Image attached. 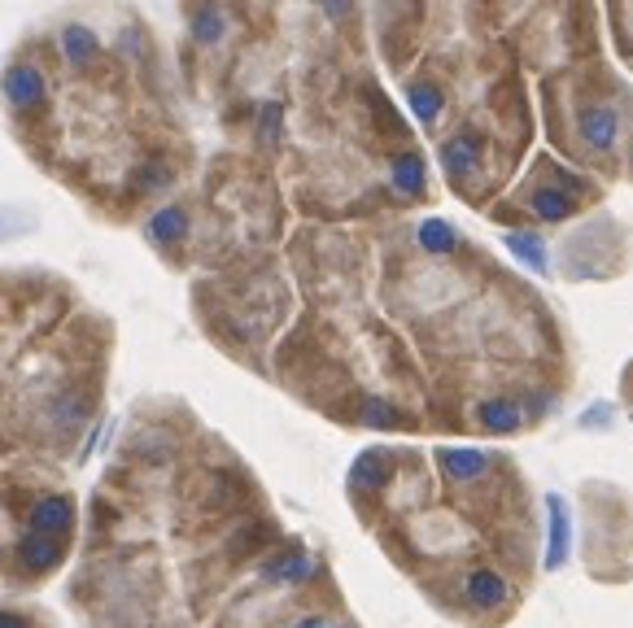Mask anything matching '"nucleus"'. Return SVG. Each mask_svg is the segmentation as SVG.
Wrapping results in <instances>:
<instances>
[{"label": "nucleus", "mask_w": 633, "mask_h": 628, "mask_svg": "<svg viewBox=\"0 0 633 628\" xmlns=\"http://www.w3.org/2000/svg\"><path fill=\"white\" fill-rule=\"evenodd\" d=\"M70 524H75V506L62 493H49V498H40L31 506V533L40 537H66Z\"/></svg>", "instance_id": "obj_2"}, {"label": "nucleus", "mask_w": 633, "mask_h": 628, "mask_svg": "<svg viewBox=\"0 0 633 628\" xmlns=\"http://www.w3.org/2000/svg\"><path fill=\"white\" fill-rule=\"evenodd\" d=\"M420 240H424L428 249H437V253H441L446 245H455V232H450L446 223H424V227H420Z\"/></svg>", "instance_id": "obj_14"}, {"label": "nucleus", "mask_w": 633, "mask_h": 628, "mask_svg": "<svg viewBox=\"0 0 633 628\" xmlns=\"http://www.w3.org/2000/svg\"><path fill=\"white\" fill-rule=\"evenodd\" d=\"M481 424H485V428H516L520 415H516V406L494 402V406H481Z\"/></svg>", "instance_id": "obj_13"}, {"label": "nucleus", "mask_w": 633, "mask_h": 628, "mask_svg": "<svg viewBox=\"0 0 633 628\" xmlns=\"http://www.w3.org/2000/svg\"><path fill=\"white\" fill-rule=\"evenodd\" d=\"M18 559L27 563V567H35V572H49V567L62 563V537H40V533L22 537Z\"/></svg>", "instance_id": "obj_3"}, {"label": "nucleus", "mask_w": 633, "mask_h": 628, "mask_svg": "<svg viewBox=\"0 0 633 628\" xmlns=\"http://www.w3.org/2000/svg\"><path fill=\"white\" fill-rule=\"evenodd\" d=\"M149 236L158 240V245H179V240L188 236V214H184V210H175V205H166V210L153 214Z\"/></svg>", "instance_id": "obj_5"}, {"label": "nucleus", "mask_w": 633, "mask_h": 628, "mask_svg": "<svg viewBox=\"0 0 633 628\" xmlns=\"http://www.w3.org/2000/svg\"><path fill=\"white\" fill-rule=\"evenodd\" d=\"M197 35H201V40H219V35H223V14H214V9H206V14H197Z\"/></svg>", "instance_id": "obj_15"}, {"label": "nucleus", "mask_w": 633, "mask_h": 628, "mask_svg": "<svg viewBox=\"0 0 633 628\" xmlns=\"http://www.w3.org/2000/svg\"><path fill=\"white\" fill-rule=\"evenodd\" d=\"M35 227V219L27 210H18V205H0V240H18L27 236Z\"/></svg>", "instance_id": "obj_10"}, {"label": "nucleus", "mask_w": 633, "mask_h": 628, "mask_svg": "<svg viewBox=\"0 0 633 628\" xmlns=\"http://www.w3.org/2000/svg\"><path fill=\"white\" fill-rule=\"evenodd\" d=\"M468 598L481 602V607H494V602L507 598V581L498 572H489V567H481V572L468 576Z\"/></svg>", "instance_id": "obj_6"}, {"label": "nucleus", "mask_w": 633, "mask_h": 628, "mask_svg": "<svg viewBox=\"0 0 633 628\" xmlns=\"http://www.w3.org/2000/svg\"><path fill=\"white\" fill-rule=\"evenodd\" d=\"M393 184L398 188H406V192H420V184H424V162L420 157H398V162H393Z\"/></svg>", "instance_id": "obj_12"}, {"label": "nucleus", "mask_w": 633, "mask_h": 628, "mask_svg": "<svg viewBox=\"0 0 633 628\" xmlns=\"http://www.w3.org/2000/svg\"><path fill=\"white\" fill-rule=\"evenodd\" d=\"M293 628H332L328 620H319V615H310V620H297Z\"/></svg>", "instance_id": "obj_18"}, {"label": "nucleus", "mask_w": 633, "mask_h": 628, "mask_svg": "<svg viewBox=\"0 0 633 628\" xmlns=\"http://www.w3.org/2000/svg\"><path fill=\"white\" fill-rule=\"evenodd\" d=\"M62 53L70 66H88L92 57H97V35L88 27H66L62 31Z\"/></svg>", "instance_id": "obj_7"}, {"label": "nucleus", "mask_w": 633, "mask_h": 628, "mask_svg": "<svg viewBox=\"0 0 633 628\" xmlns=\"http://www.w3.org/2000/svg\"><path fill=\"white\" fill-rule=\"evenodd\" d=\"M441 162H446V171L455 179H468V175L481 171V144H472V140L441 144Z\"/></svg>", "instance_id": "obj_4"}, {"label": "nucleus", "mask_w": 633, "mask_h": 628, "mask_svg": "<svg viewBox=\"0 0 633 628\" xmlns=\"http://www.w3.org/2000/svg\"><path fill=\"white\" fill-rule=\"evenodd\" d=\"M406 101H411V110L420 114V123H433L441 114V92L433 83H411V88H406Z\"/></svg>", "instance_id": "obj_9"}, {"label": "nucleus", "mask_w": 633, "mask_h": 628, "mask_svg": "<svg viewBox=\"0 0 633 628\" xmlns=\"http://www.w3.org/2000/svg\"><path fill=\"white\" fill-rule=\"evenodd\" d=\"M363 419H367V424H376V428H393V424H398V415H393L385 402H367L363 406Z\"/></svg>", "instance_id": "obj_16"}, {"label": "nucleus", "mask_w": 633, "mask_h": 628, "mask_svg": "<svg viewBox=\"0 0 633 628\" xmlns=\"http://www.w3.org/2000/svg\"><path fill=\"white\" fill-rule=\"evenodd\" d=\"M485 467H489V458L476 454V450H446L441 454V471L455 480H472V476H481Z\"/></svg>", "instance_id": "obj_8"}, {"label": "nucleus", "mask_w": 633, "mask_h": 628, "mask_svg": "<svg viewBox=\"0 0 633 628\" xmlns=\"http://www.w3.org/2000/svg\"><path fill=\"white\" fill-rule=\"evenodd\" d=\"M310 572H315V567H310L306 554H289V559H276V563L267 567L271 581H306Z\"/></svg>", "instance_id": "obj_11"}, {"label": "nucleus", "mask_w": 633, "mask_h": 628, "mask_svg": "<svg viewBox=\"0 0 633 628\" xmlns=\"http://www.w3.org/2000/svg\"><path fill=\"white\" fill-rule=\"evenodd\" d=\"M5 101L14 110H35V105L49 101V88H44V75L35 66H9L5 70Z\"/></svg>", "instance_id": "obj_1"}, {"label": "nucleus", "mask_w": 633, "mask_h": 628, "mask_svg": "<svg viewBox=\"0 0 633 628\" xmlns=\"http://www.w3.org/2000/svg\"><path fill=\"white\" fill-rule=\"evenodd\" d=\"M0 628H27V620L14 615V611H0Z\"/></svg>", "instance_id": "obj_17"}]
</instances>
